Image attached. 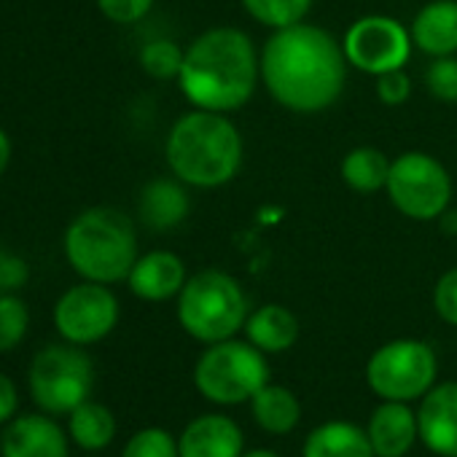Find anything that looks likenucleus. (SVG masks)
Here are the masks:
<instances>
[{"label":"nucleus","instance_id":"nucleus-30","mask_svg":"<svg viewBox=\"0 0 457 457\" xmlns=\"http://www.w3.org/2000/svg\"><path fill=\"white\" fill-rule=\"evenodd\" d=\"M433 310L436 315L457 328V267L446 270L433 286Z\"/></svg>","mask_w":457,"mask_h":457},{"label":"nucleus","instance_id":"nucleus-29","mask_svg":"<svg viewBox=\"0 0 457 457\" xmlns=\"http://www.w3.org/2000/svg\"><path fill=\"white\" fill-rule=\"evenodd\" d=\"M374 92L377 100L387 108H398L411 97V79L406 76V71H390L374 79Z\"/></svg>","mask_w":457,"mask_h":457},{"label":"nucleus","instance_id":"nucleus-2","mask_svg":"<svg viewBox=\"0 0 457 457\" xmlns=\"http://www.w3.org/2000/svg\"><path fill=\"white\" fill-rule=\"evenodd\" d=\"M262 52L240 28H210L199 33L183 54L178 87L191 108L232 113L259 89Z\"/></svg>","mask_w":457,"mask_h":457},{"label":"nucleus","instance_id":"nucleus-20","mask_svg":"<svg viewBox=\"0 0 457 457\" xmlns=\"http://www.w3.org/2000/svg\"><path fill=\"white\" fill-rule=\"evenodd\" d=\"M302 457H377L369 433L347 420L318 425L302 449Z\"/></svg>","mask_w":457,"mask_h":457},{"label":"nucleus","instance_id":"nucleus-25","mask_svg":"<svg viewBox=\"0 0 457 457\" xmlns=\"http://www.w3.org/2000/svg\"><path fill=\"white\" fill-rule=\"evenodd\" d=\"M183 54L186 49H180L175 41L170 38H156L148 41L140 52V68L159 81H178V73L183 68Z\"/></svg>","mask_w":457,"mask_h":457},{"label":"nucleus","instance_id":"nucleus-36","mask_svg":"<svg viewBox=\"0 0 457 457\" xmlns=\"http://www.w3.org/2000/svg\"><path fill=\"white\" fill-rule=\"evenodd\" d=\"M0 457H4V436H0Z\"/></svg>","mask_w":457,"mask_h":457},{"label":"nucleus","instance_id":"nucleus-15","mask_svg":"<svg viewBox=\"0 0 457 457\" xmlns=\"http://www.w3.org/2000/svg\"><path fill=\"white\" fill-rule=\"evenodd\" d=\"M243 430L226 414L191 420L178 438V457H243Z\"/></svg>","mask_w":457,"mask_h":457},{"label":"nucleus","instance_id":"nucleus-24","mask_svg":"<svg viewBox=\"0 0 457 457\" xmlns=\"http://www.w3.org/2000/svg\"><path fill=\"white\" fill-rule=\"evenodd\" d=\"M251 20L270 30H283L307 20L312 0H240Z\"/></svg>","mask_w":457,"mask_h":457},{"label":"nucleus","instance_id":"nucleus-5","mask_svg":"<svg viewBox=\"0 0 457 457\" xmlns=\"http://www.w3.org/2000/svg\"><path fill=\"white\" fill-rule=\"evenodd\" d=\"M248 315V296L243 286L223 270H202L191 275L178 294V323L202 345L232 339L245 328Z\"/></svg>","mask_w":457,"mask_h":457},{"label":"nucleus","instance_id":"nucleus-6","mask_svg":"<svg viewBox=\"0 0 457 457\" xmlns=\"http://www.w3.org/2000/svg\"><path fill=\"white\" fill-rule=\"evenodd\" d=\"M270 382V363L248 339H223L207 345L194 366L196 390L218 406H237L251 401Z\"/></svg>","mask_w":457,"mask_h":457},{"label":"nucleus","instance_id":"nucleus-22","mask_svg":"<svg viewBox=\"0 0 457 457\" xmlns=\"http://www.w3.org/2000/svg\"><path fill=\"white\" fill-rule=\"evenodd\" d=\"M390 162L393 159H387L385 151H379L374 145H358L342 156L339 175L347 188H353L358 194H377V191H385V186H387Z\"/></svg>","mask_w":457,"mask_h":457},{"label":"nucleus","instance_id":"nucleus-4","mask_svg":"<svg viewBox=\"0 0 457 457\" xmlns=\"http://www.w3.org/2000/svg\"><path fill=\"white\" fill-rule=\"evenodd\" d=\"M137 256L135 223L116 207H89L65 232V259L89 283L113 286L127 280Z\"/></svg>","mask_w":457,"mask_h":457},{"label":"nucleus","instance_id":"nucleus-28","mask_svg":"<svg viewBox=\"0 0 457 457\" xmlns=\"http://www.w3.org/2000/svg\"><path fill=\"white\" fill-rule=\"evenodd\" d=\"M425 89L438 103H457V54L430 60L425 71Z\"/></svg>","mask_w":457,"mask_h":457},{"label":"nucleus","instance_id":"nucleus-27","mask_svg":"<svg viewBox=\"0 0 457 457\" xmlns=\"http://www.w3.org/2000/svg\"><path fill=\"white\" fill-rule=\"evenodd\" d=\"M121 457H178V441L164 428H143L124 444Z\"/></svg>","mask_w":457,"mask_h":457},{"label":"nucleus","instance_id":"nucleus-9","mask_svg":"<svg viewBox=\"0 0 457 457\" xmlns=\"http://www.w3.org/2000/svg\"><path fill=\"white\" fill-rule=\"evenodd\" d=\"M436 353L420 339H393L366 363V382L382 401H417L436 385Z\"/></svg>","mask_w":457,"mask_h":457},{"label":"nucleus","instance_id":"nucleus-3","mask_svg":"<svg viewBox=\"0 0 457 457\" xmlns=\"http://www.w3.org/2000/svg\"><path fill=\"white\" fill-rule=\"evenodd\" d=\"M243 135L215 111H188L167 132L164 159L170 172L194 188H220L235 180L243 167Z\"/></svg>","mask_w":457,"mask_h":457},{"label":"nucleus","instance_id":"nucleus-35","mask_svg":"<svg viewBox=\"0 0 457 457\" xmlns=\"http://www.w3.org/2000/svg\"><path fill=\"white\" fill-rule=\"evenodd\" d=\"M243 457H280V454L272 449H251V452H243Z\"/></svg>","mask_w":457,"mask_h":457},{"label":"nucleus","instance_id":"nucleus-17","mask_svg":"<svg viewBox=\"0 0 457 457\" xmlns=\"http://www.w3.org/2000/svg\"><path fill=\"white\" fill-rule=\"evenodd\" d=\"M411 44L430 60L457 54V0H430L425 4L411 25Z\"/></svg>","mask_w":457,"mask_h":457},{"label":"nucleus","instance_id":"nucleus-12","mask_svg":"<svg viewBox=\"0 0 457 457\" xmlns=\"http://www.w3.org/2000/svg\"><path fill=\"white\" fill-rule=\"evenodd\" d=\"M417 425L430 452L457 457V382H438L420 398Z\"/></svg>","mask_w":457,"mask_h":457},{"label":"nucleus","instance_id":"nucleus-26","mask_svg":"<svg viewBox=\"0 0 457 457\" xmlns=\"http://www.w3.org/2000/svg\"><path fill=\"white\" fill-rule=\"evenodd\" d=\"M30 328V310L28 304L14 296L4 294L0 296V353H9L22 345Z\"/></svg>","mask_w":457,"mask_h":457},{"label":"nucleus","instance_id":"nucleus-7","mask_svg":"<svg viewBox=\"0 0 457 457\" xmlns=\"http://www.w3.org/2000/svg\"><path fill=\"white\" fill-rule=\"evenodd\" d=\"M28 387L46 414H71L92 395L95 363L79 345H46L28 369Z\"/></svg>","mask_w":457,"mask_h":457},{"label":"nucleus","instance_id":"nucleus-1","mask_svg":"<svg viewBox=\"0 0 457 457\" xmlns=\"http://www.w3.org/2000/svg\"><path fill=\"white\" fill-rule=\"evenodd\" d=\"M347 68L342 41L310 22L272 30L262 46V84L291 113L328 111L345 92Z\"/></svg>","mask_w":457,"mask_h":457},{"label":"nucleus","instance_id":"nucleus-10","mask_svg":"<svg viewBox=\"0 0 457 457\" xmlns=\"http://www.w3.org/2000/svg\"><path fill=\"white\" fill-rule=\"evenodd\" d=\"M411 46L414 44L409 28L395 17L385 14H369L355 20L342 38L347 65L374 79L406 68Z\"/></svg>","mask_w":457,"mask_h":457},{"label":"nucleus","instance_id":"nucleus-11","mask_svg":"<svg viewBox=\"0 0 457 457\" xmlns=\"http://www.w3.org/2000/svg\"><path fill=\"white\" fill-rule=\"evenodd\" d=\"M121 307L116 294L103 283H79L54 304V326L71 345L89 347L103 342L119 323Z\"/></svg>","mask_w":457,"mask_h":457},{"label":"nucleus","instance_id":"nucleus-37","mask_svg":"<svg viewBox=\"0 0 457 457\" xmlns=\"http://www.w3.org/2000/svg\"><path fill=\"white\" fill-rule=\"evenodd\" d=\"M452 218H454V228H457V212H454V215H452Z\"/></svg>","mask_w":457,"mask_h":457},{"label":"nucleus","instance_id":"nucleus-21","mask_svg":"<svg viewBox=\"0 0 457 457\" xmlns=\"http://www.w3.org/2000/svg\"><path fill=\"white\" fill-rule=\"evenodd\" d=\"M251 411H253L256 425L275 436L291 433L302 420V403L296 393L283 385H270V382L251 398Z\"/></svg>","mask_w":457,"mask_h":457},{"label":"nucleus","instance_id":"nucleus-13","mask_svg":"<svg viewBox=\"0 0 457 457\" xmlns=\"http://www.w3.org/2000/svg\"><path fill=\"white\" fill-rule=\"evenodd\" d=\"M4 457H71L68 433L52 414H22L4 428Z\"/></svg>","mask_w":457,"mask_h":457},{"label":"nucleus","instance_id":"nucleus-18","mask_svg":"<svg viewBox=\"0 0 457 457\" xmlns=\"http://www.w3.org/2000/svg\"><path fill=\"white\" fill-rule=\"evenodd\" d=\"M191 212V196L186 191V183L172 178H154L143 186L137 199V215L140 220L154 228V232H170L180 226Z\"/></svg>","mask_w":457,"mask_h":457},{"label":"nucleus","instance_id":"nucleus-31","mask_svg":"<svg viewBox=\"0 0 457 457\" xmlns=\"http://www.w3.org/2000/svg\"><path fill=\"white\" fill-rule=\"evenodd\" d=\"M97 9L105 20L116 25H135L154 9V0H97Z\"/></svg>","mask_w":457,"mask_h":457},{"label":"nucleus","instance_id":"nucleus-14","mask_svg":"<svg viewBox=\"0 0 457 457\" xmlns=\"http://www.w3.org/2000/svg\"><path fill=\"white\" fill-rule=\"evenodd\" d=\"M186 280H188L186 264L178 253L151 251V253L137 256V262L127 278V286L137 299L159 304V302L178 299Z\"/></svg>","mask_w":457,"mask_h":457},{"label":"nucleus","instance_id":"nucleus-32","mask_svg":"<svg viewBox=\"0 0 457 457\" xmlns=\"http://www.w3.org/2000/svg\"><path fill=\"white\" fill-rule=\"evenodd\" d=\"M28 278H30V267L25 264V259L0 248V296L25 288Z\"/></svg>","mask_w":457,"mask_h":457},{"label":"nucleus","instance_id":"nucleus-19","mask_svg":"<svg viewBox=\"0 0 457 457\" xmlns=\"http://www.w3.org/2000/svg\"><path fill=\"white\" fill-rule=\"evenodd\" d=\"M299 318L283 307V304H264L245 320V337L253 347H259L264 355L286 353L299 339Z\"/></svg>","mask_w":457,"mask_h":457},{"label":"nucleus","instance_id":"nucleus-33","mask_svg":"<svg viewBox=\"0 0 457 457\" xmlns=\"http://www.w3.org/2000/svg\"><path fill=\"white\" fill-rule=\"evenodd\" d=\"M17 409H20V390L9 374L0 371V425L12 422Z\"/></svg>","mask_w":457,"mask_h":457},{"label":"nucleus","instance_id":"nucleus-16","mask_svg":"<svg viewBox=\"0 0 457 457\" xmlns=\"http://www.w3.org/2000/svg\"><path fill=\"white\" fill-rule=\"evenodd\" d=\"M369 441L377 457H403L420 438L417 411L406 401H382L369 420Z\"/></svg>","mask_w":457,"mask_h":457},{"label":"nucleus","instance_id":"nucleus-23","mask_svg":"<svg viewBox=\"0 0 457 457\" xmlns=\"http://www.w3.org/2000/svg\"><path fill=\"white\" fill-rule=\"evenodd\" d=\"M68 436L87 452L108 449L116 438V417L105 403L89 398L68 414Z\"/></svg>","mask_w":457,"mask_h":457},{"label":"nucleus","instance_id":"nucleus-8","mask_svg":"<svg viewBox=\"0 0 457 457\" xmlns=\"http://www.w3.org/2000/svg\"><path fill=\"white\" fill-rule=\"evenodd\" d=\"M385 194L390 204L411 220H436L452 202V175L425 151H403L390 162Z\"/></svg>","mask_w":457,"mask_h":457},{"label":"nucleus","instance_id":"nucleus-34","mask_svg":"<svg viewBox=\"0 0 457 457\" xmlns=\"http://www.w3.org/2000/svg\"><path fill=\"white\" fill-rule=\"evenodd\" d=\"M9 162H12V140L4 129H0V175L6 172Z\"/></svg>","mask_w":457,"mask_h":457}]
</instances>
